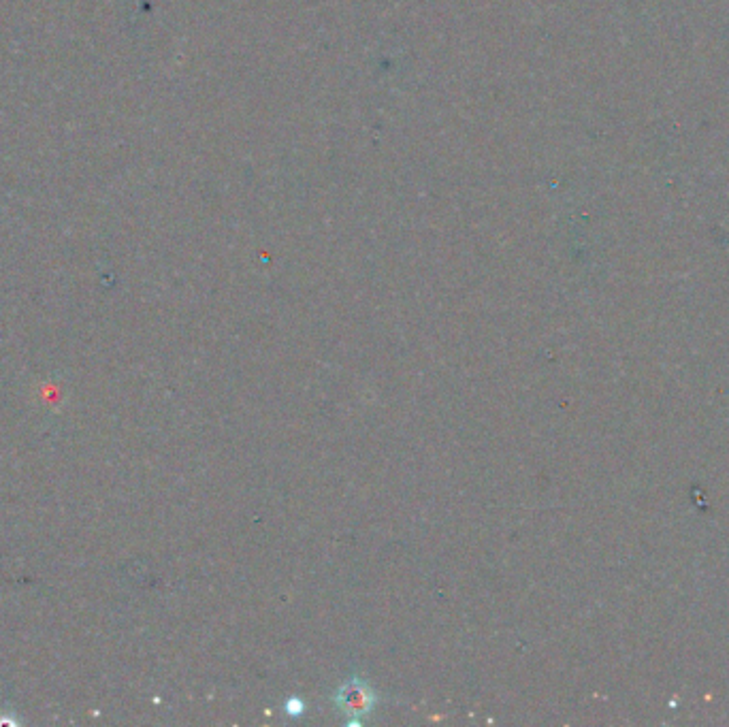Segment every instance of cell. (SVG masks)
Returning a JSON list of instances; mask_svg holds the SVG:
<instances>
[{
    "label": "cell",
    "mask_w": 729,
    "mask_h": 727,
    "mask_svg": "<svg viewBox=\"0 0 729 727\" xmlns=\"http://www.w3.org/2000/svg\"><path fill=\"white\" fill-rule=\"evenodd\" d=\"M333 702L344 715L352 717V719H348V725H361V719L374 710L378 696H376V691L363 681V678L354 676L337 689Z\"/></svg>",
    "instance_id": "obj_1"
},
{
    "label": "cell",
    "mask_w": 729,
    "mask_h": 727,
    "mask_svg": "<svg viewBox=\"0 0 729 727\" xmlns=\"http://www.w3.org/2000/svg\"><path fill=\"white\" fill-rule=\"evenodd\" d=\"M286 710H288V715H293V717H295V715H301V713H303V704H301V700L293 698V700L288 702Z\"/></svg>",
    "instance_id": "obj_2"
}]
</instances>
